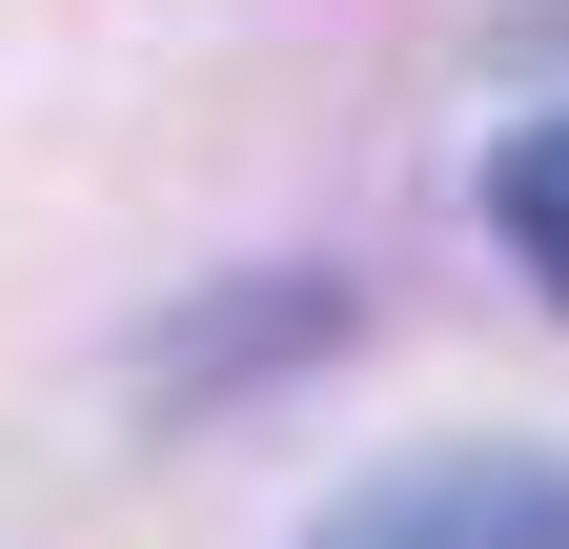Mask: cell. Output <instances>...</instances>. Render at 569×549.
Wrapping results in <instances>:
<instances>
[{
    "instance_id": "1",
    "label": "cell",
    "mask_w": 569,
    "mask_h": 549,
    "mask_svg": "<svg viewBox=\"0 0 569 549\" xmlns=\"http://www.w3.org/2000/svg\"><path fill=\"white\" fill-rule=\"evenodd\" d=\"M306 549H569V468L549 448H427L387 489H346Z\"/></svg>"
},
{
    "instance_id": "2",
    "label": "cell",
    "mask_w": 569,
    "mask_h": 549,
    "mask_svg": "<svg viewBox=\"0 0 569 549\" xmlns=\"http://www.w3.org/2000/svg\"><path fill=\"white\" fill-rule=\"evenodd\" d=\"M488 244L569 306V122H509V143H488Z\"/></svg>"
}]
</instances>
